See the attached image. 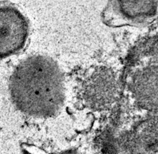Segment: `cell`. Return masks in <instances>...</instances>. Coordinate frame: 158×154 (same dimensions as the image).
<instances>
[{"mask_svg":"<svg viewBox=\"0 0 158 154\" xmlns=\"http://www.w3.org/2000/svg\"><path fill=\"white\" fill-rule=\"evenodd\" d=\"M9 91L13 105L21 112L38 118L51 117L63 103V74L52 58L33 55L16 66L10 78Z\"/></svg>","mask_w":158,"mask_h":154,"instance_id":"cell-1","label":"cell"},{"mask_svg":"<svg viewBox=\"0 0 158 154\" xmlns=\"http://www.w3.org/2000/svg\"><path fill=\"white\" fill-rule=\"evenodd\" d=\"M29 36L28 18L14 4L0 2V60L19 53Z\"/></svg>","mask_w":158,"mask_h":154,"instance_id":"cell-2","label":"cell"},{"mask_svg":"<svg viewBox=\"0 0 158 154\" xmlns=\"http://www.w3.org/2000/svg\"><path fill=\"white\" fill-rule=\"evenodd\" d=\"M158 16V0H108L103 17L114 26L143 24Z\"/></svg>","mask_w":158,"mask_h":154,"instance_id":"cell-3","label":"cell"}]
</instances>
